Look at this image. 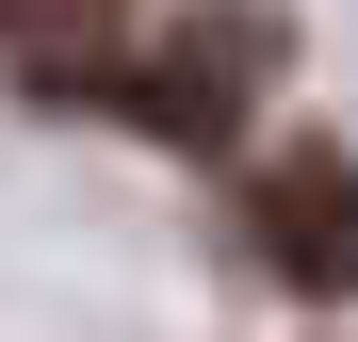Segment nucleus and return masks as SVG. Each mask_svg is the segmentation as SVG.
Returning <instances> with one entry per match:
<instances>
[{
    "mask_svg": "<svg viewBox=\"0 0 358 342\" xmlns=\"http://www.w3.org/2000/svg\"><path fill=\"white\" fill-rule=\"evenodd\" d=\"M147 131H179V147H228L245 131V98H261V17H179L163 49H147Z\"/></svg>",
    "mask_w": 358,
    "mask_h": 342,
    "instance_id": "obj_2",
    "label": "nucleus"
},
{
    "mask_svg": "<svg viewBox=\"0 0 358 342\" xmlns=\"http://www.w3.org/2000/svg\"><path fill=\"white\" fill-rule=\"evenodd\" d=\"M245 228L277 245L293 294H358V163H342V147H261Z\"/></svg>",
    "mask_w": 358,
    "mask_h": 342,
    "instance_id": "obj_1",
    "label": "nucleus"
},
{
    "mask_svg": "<svg viewBox=\"0 0 358 342\" xmlns=\"http://www.w3.org/2000/svg\"><path fill=\"white\" fill-rule=\"evenodd\" d=\"M0 33H33V49H49V66H82V49H66V33H114V0H0Z\"/></svg>",
    "mask_w": 358,
    "mask_h": 342,
    "instance_id": "obj_3",
    "label": "nucleus"
}]
</instances>
